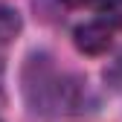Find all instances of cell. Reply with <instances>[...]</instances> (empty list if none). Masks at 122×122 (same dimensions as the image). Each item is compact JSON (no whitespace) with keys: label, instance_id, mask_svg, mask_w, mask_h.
<instances>
[{"label":"cell","instance_id":"cell-1","mask_svg":"<svg viewBox=\"0 0 122 122\" xmlns=\"http://www.w3.org/2000/svg\"><path fill=\"white\" fill-rule=\"evenodd\" d=\"M76 47L87 55H99L111 47V26L102 20H90L76 29Z\"/></svg>","mask_w":122,"mask_h":122},{"label":"cell","instance_id":"cell-2","mask_svg":"<svg viewBox=\"0 0 122 122\" xmlns=\"http://www.w3.org/2000/svg\"><path fill=\"white\" fill-rule=\"evenodd\" d=\"M99 15H102V23L108 26H122V0H102L99 6Z\"/></svg>","mask_w":122,"mask_h":122},{"label":"cell","instance_id":"cell-3","mask_svg":"<svg viewBox=\"0 0 122 122\" xmlns=\"http://www.w3.org/2000/svg\"><path fill=\"white\" fill-rule=\"evenodd\" d=\"M64 6H73V9H79V6H90V3H96V0H61Z\"/></svg>","mask_w":122,"mask_h":122},{"label":"cell","instance_id":"cell-4","mask_svg":"<svg viewBox=\"0 0 122 122\" xmlns=\"http://www.w3.org/2000/svg\"><path fill=\"white\" fill-rule=\"evenodd\" d=\"M0 70H3V67H0Z\"/></svg>","mask_w":122,"mask_h":122}]
</instances>
